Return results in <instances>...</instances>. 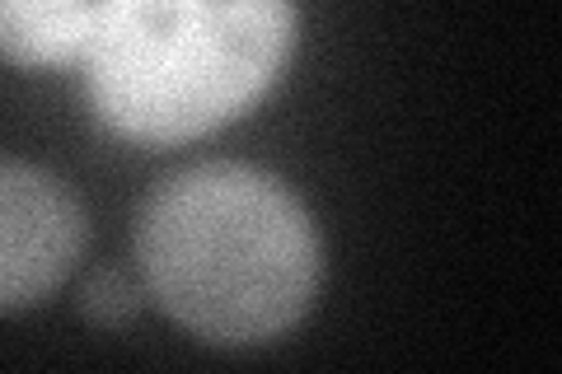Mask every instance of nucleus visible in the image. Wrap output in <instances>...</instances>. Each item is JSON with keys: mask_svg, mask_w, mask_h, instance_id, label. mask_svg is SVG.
<instances>
[{"mask_svg": "<svg viewBox=\"0 0 562 374\" xmlns=\"http://www.w3.org/2000/svg\"><path fill=\"white\" fill-rule=\"evenodd\" d=\"M85 248V211L47 169L0 159V314L47 299Z\"/></svg>", "mask_w": 562, "mask_h": 374, "instance_id": "7ed1b4c3", "label": "nucleus"}, {"mask_svg": "<svg viewBox=\"0 0 562 374\" xmlns=\"http://www.w3.org/2000/svg\"><path fill=\"white\" fill-rule=\"evenodd\" d=\"M140 286L211 347L272 342L319 291L310 211L249 165H192L165 178L136 216Z\"/></svg>", "mask_w": 562, "mask_h": 374, "instance_id": "f257e3e1", "label": "nucleus"}, {"mask_svg": "<svg viewBox=\"0 0 562 374\" xmlns=\"http://www.w3.org/2000/svg\"><path fill=\"white\" fill-rule=\"evenodd\" d=\"M140 299H146V291H140L127 272L103 267V272H94L90 281H85L80 314L90 318V324H99V328H127L132 318L140 314Z\"/></svg>", "mask_w": 562, "mask_h": 374, "instance_id": "39448f33", "label": "nucleus"}, {"mask_svg": "<svg viewBox=\"0 0 562 374\" xmlns=\"http://www.w3.org/2000/svg\"><path fill=\"white\" fill-rule=\"evenodd\" d=\"M99 0H0V61L43 70L80 66Z\"/></svg>", "mask_w": 562, "mask_h": 374, "instance_id": "20e7f679", "label": "nucleus"}, {"mask_svg": "<svg viewBox=\"0 0 562 374\" xmlns=\"http://www.w3.org/2000/svg\"><path fill=\"white\" fill-rule=\"evenodd\" d=\"M291 43L295 0H99L80 70L109 132L179 146L254 109Z\"/></svg>", "mask_w": 562, "mask_h": 374, "instance_id": "f03ea898", "label": "nucleus"}]
</instances>
